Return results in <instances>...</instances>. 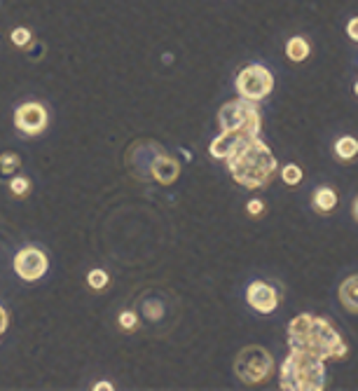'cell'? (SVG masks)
I'll list each match as a JSON object with an SVG mask.
<instances>
[{"label":"cell","instance_id":"cell-10","mask_svg":"<svg viewBox=\"0 0 358 391\" xmlns=\"http://www.w3.org/2000/svg\"><path fill=\"white\" fill-rule=\"evenodd\" d=\"M147 173H150L152 180H157L159 185H171L180 176V162L171 155H166L164 150H159L157 155L150 159V166H147Z\"/></svg>","mask_w":358,"mask_h":391},{"label":"cell","instance_id":"cell-25","mask_svg":"<svg viewBox=\"0 0 358 391\" xmlns=\"http://www.w3.org/2000/svg\"><path fill=\"white\" fill-rule=\"evenodd\" d=\"M7 326H10V314H7L5 307L0 305V338H3V335H5Z\"/></svg>","mask_w":358,"mask_h":391},{"label":"cell","instance_id":"cell-22","mask_svg":"<svg viewBox=\"0 0 358 391\" xmlns=\"http://www.w3.org/2000/svg\"><path fill=\"white\" fill-rule=\"evenodd\" d=\"M143 310H145V317L150 319V321H157L161 317V305L159 303H152V300H147V303L143 305Z\"/></svg>","mask_w":358,"mask_h":391},{"label":"cell","instance_id":"cell-18","mask_svg":"<svg viewBox=\"0 0 358 391\" xmlns=\"http://www.w3.org/2000/svg\"><path fill=\"white\" fill-rule=\"evenodd\" d=\"M10 192L14 197H26L28 192H31V178L28 176H12L10 178Z\"/></svg>","mask_w":358,"mask_h":391},{"label":"cell","instance_id":"cell-26","mask_svg":"<svg viewBox=\"0 0 358 391\" xmlns=\"http://www.w3.org/2000/svg\"><path fill=\"white\" fill-rule=\"evenodd\" d=\"M101 389H105V391H112L115 387H112L110 382H96V384H94V391H101Z\"/></svg>","mask_w":358,"mask_h":391},{"label":"cell","instance_id":"cell-4","mask_svg":"<svg viewBox=\"0 0 358 391\" xmlns=\"http://www.w3.org/2000/svg\"><path fill=\"white\" fill-rule=\"evenodd\" d=\"M274 370H277L274 356L260 345H246L234 356V375L246 387H260V384L270 382Z\"/></svg>","mask_w":358,"mask_h":391},{"label":"cell","instance_id":"cell-9","mask_svg":"<svg viewBox=\"0 0 358 391\" xmlns=\"http://www.w3.org/2000/svg\"><path fill=\"white\" fill-rule=\"evenodd\" d=\"M279 300H281L279 291L272 284L260 281V279L248 284V289H246V303L258 314H274L279 307Z\"/></svg>","mask_w":358,"mask_h":391},{"label":"cell","instance_id":"cell-28","mask_svg":"<svg viewBox=\"0 0 358 391\" xmlns=\"http://www.w3.org/2000/svg\"><path fill=\"white\" fill-rule=\"evenodd\" d=\"M354 94H356V99H358V80H356V85H354Z\"/></svg>","mask_w":358,"mask_h":391},{"label":"cell","instance_id":"cell-11","mask_svg":"<svg viewBox=\"0 0 358 391\" xmlns=\"http://www.w3.org/2000/svg\"><path fill=\"white\" fill-rule=\"evenodd\" d=\"M337 204H340V194L330 185H319L312 194V208L319 216H330L337 208Z\"/></svg>","mask_w":358,"mask_h":391},{"label":"cell","instance_id":"cell-19","mask_svg":"<svg viewBox=\"0 0 358 391\" xmlns=\"http://www.w3.org/2000/svg\"><path fill=\"white\" fill-rule=\"evenodd\" d=\"M108 281H110L108 272L101 270V267L91 270L89 274H87V284H89V289H94V291H103L105 286H108Z\"/></svg>","mask_w":358,"mask_h":391},{"label":"cell","instance_id":"cell-16","mask_svg":"<svg viewBox=\"0 0 358 391\" xmlns=\"http://www.w3.org/2000/svg\"><path fill=\"white\" fill-rule=\"evenodd\" d=\"M279 176L288 187H298L302 180H305V171H302V166L298 164H286L284 169L279 171Z\"/></svg>","mask_w":358,"mask_h":391},{"label":"cell","instance_id":"cell-12","mask_svg":"<svg viewBox=\"0 0 358 391\" xmlns=\"http://www.w3.org/2000/svg\"><path fill=\"white\" fill-rule=\"evenodd\" d=\"M337 298H340V305L349 314H358V274L347 277L337 289Z\"/></svg>","mask_w":358,"mask_h":391},{"label":"cell","instance_id":"cell-3","mask_svg":"<svg viewBox=\"0 0 358 391\" xmlns=\"http://www.w3.org/2000/svg\"><path fill=\"white\" fill-rule=\"evenodd\" d=\"M326 384V361L302 349H291L279 368V389L284 391H323Z\"/></svg>","mask_w":358,"mask_h":391},{"label":"cell","instance_id":"cell-15","mask_svg":"<svg viewBox=\"0 0 358 391\" xmlns=\"http://www.w3.org/2000/svg\"><path fill=\"white\" fill-rule=\"evenodd\" d=\"M19 166H21V157L17 152H3L0 155V180H10L19 171Z\"/></svg>","mask_w":358,"mask_h":391},{"label":"cell","instance_id":"cell-8","mask_svg":"<svg viewBox=\"0 0 358 391\" xmlns=\"http://www.w3.org/2000/svg\"><path fill=\"white\" fill-rule=\"evenodd\" d=\"M12 267H14V274H17L21 281L33 284V281H40V279L47 274L49 258L45 251L38 246H24L21 251H17V256H14Z\"/></svg>","mask_w":358,"mask_h":391},{"label":"cell","instance_id":"cell-20","mask_svg":"<svg viewBox=\"0 0 358 391\" xmlns=\"http://www.w3.org/2000/svg\"><path fill=\"white\" fill-rule=\"evenodd\" d=\"M117 324L122 326V331L131 333L133 328L138 326V317H136V312H129V310L122 312V314H119V317H117Z\"/></svg>","mask_w":358,"mask_h":391},{"label":"cell","instance_id":"cell-5","mask_svg":"<svg viewBox=\"0 0 358 391\" xmlns=\"http://www.w3.org/2000/svg\"><path fill=\"white\" fill-rule=\"evenodd\" d=\"M218 124H220V131H234L246 138H258L260 129H263V117H260V110L253 101L234 99L220 106Z\"/></svg>","mask_w":358,"mask_h":391},{"label":"cell","instance_id":"cell-13","mask_svg":"<svg viewBox=\"0 0 358 391\" xmlns=\"http://www.w3.org/2000/svg\"><path fill=\"white\" fill-rule=\"evenodd\" d=\"M309 57H312V45H309L307 38H302V36L288 38V43H286V59L291 61V64H305Z\"/></svg>","mask_w":358,"mask_h":391},{"label":"cell","instance_id":"cell-1","mask_svg":"<svg viewBox=\"0 0 358 391\" xmlns=\"http://www.w3.org/2000/svg\"><path fill=\"white\" fill-rule=\"evenodd\" d=\"M288 347L321 356L323 361H344L349 356V345L333 321L316 314H298L288 324Z\"/></svg>","mask_w":358,"mask_h":391},{"label":"cell","instance_id":"cell-2","mask_svg":"<svg viewBox=\"0 0 358 391\" xmlns=\"http://www.w3.org/2000/svg\"><path fill=\"white\" fill-rule=\"evenodd\" d=\"M225 162H227V171L234 178V183L246 187V190H263L272 183L279 171L277 155L260 136L241 145Z\"/></svg>","mask_w":358,"mask_h":391},{"label":"cell","instance_id":"cell-27","mask_svg":"<svg viewBox=\"0 0 358 391\" xmlns=\"http://www.w3.org/2000/svg\"><path fill=\"white\" fill-rule=\"evenodd\" d=\"M351 216H354V220L358 223V197L354 199V204H351Z\"/></svg>","mask_w":358,"mask_h":391},{"label":"cell","instance_id":"cell-6","mask_svg":"<svg viewBox=\"0 0 358 391\" xmlns=\"http://www.w3.org/2000/svg\"><path fill=\"white\" fill-rule=\"evenodd\" d=\"M234 87L239 99L260 103L274 92V75L263 64H248L237 73Z\"/></svg>","mask_w":358,"mask_h":391},{"label":"cell","instance_id":"cell-21","mask_svg":"<svg viewBox=\"0 0 358 391\" xmlns=\"http://www.w3.org/2000/svg\"><path fill=\"white\" fill-rule=\"evenodd\" d=\"M265 211H267V204L263 199H248V204H246V213L251 218H263Z\"/></svg>","mask_w":358,"mask_h":391},{"label":"cell","instance_id":"cell-14","mask_svg":"<svg viewBox=\"0 0 358 391\" xmlns=\"http://www.w3.org/2000/svg\"><path fill=\"white\" fill-rule=\"evenodd\" d=\"M333 155L337 162L351 164L358 157V138L356 136H340L333 143Z\"/></svg>","mask_w":358,"mask_h":391},{"label":"cell","instance_id":"cell-17","mask_svg":"<svg viewBox=\"0 0 358 391\" xmlns=\"http://www.w3.org/2000/svg\"><path fill=\"white\" fill-rule=\"evenodd\" d=\"M10 43L17 47V50H26L28 45L33 43V33L26 26H17V29L10 31Z\"/></svg>","mask_w":358,"mask_h":391},{"label":"cell","instance_id":"cell-24","mask_svg":"<svg viewBox=\"0 0 358 391\" xmlns=\"http://www.w3.org/2000/svg\"><path fill=\"white\" fill-rule=\"evenodd\" d=\"M28 47L33 50V52H28V59H33V61H38L42 54H45V43H31Z\"/></svg>","mask_w":358,"mask_h":391},{"label":"cell","instance_id":"cell-7","mask_svg":"<svg viewBox=\"0 0 358 391\" xmlns=\"http://www.w3.org/2000/svg\"><path fill=\"white\" fill-rule=\"evenodd\" d=\"M12 122H14V129H17L21 136H26V138L40 136L42 131L49 127L47 106L40 101L21 103V106H17V110H14Z\"/></svg>","mask_w":358,"mask_h":391},{"label":"cell","instance_id":"cell-23","mask_svg":"<svg viewBox=\"0 0 358 391\" xmlns=\"http://www.w3.org/2000/svg\"><path fill=\"white\" fill-rule=\"evenodd\" d=\"M347 36L349 40H354V43H358V17H351L349 24H347Z\"/></svg>","mask_w":358,"mask_h":391}]
</instances>
